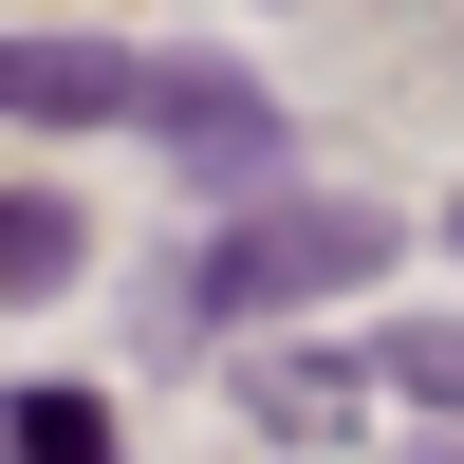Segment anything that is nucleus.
<instances>
[{
  "label": "nucleus",
  "mask_w": 464,
  "mask_h": 464,
  "mask_svg": "<svg viewBox=\"0 0 464 464\" xmlns=\"http://www.w3.org/2000/svg\"><path fill=\"white\" fill-rule=\"evenodd\" d=\"M0 464H111V409L93 391H19L0 409Z\"/></svg>",
  "instance_id": "20e7f679"
},
{
  "label": "nucleus",
  "mask_w": 464,
  "mask_h": 464,
  "mask_svg": "<svg viewBox=\"0 0 464 464\" xmlns=\"http://www.w3.org/2000/svg\"><path fill=\"white\" fill-rule=\"evenodd\" d=\"M260 428H297V446L353 428V372H334V353H279V372H260Z\"/></svg>",
  "instance_id": "39448f33"
},
{
  "label": "nucleus",
  "mask_w": 464,
  "mask_h": 464,
  "mask_svg": "<svg viewBox=\"0 0 464 464\" xmlns=\"http://www.w3.org/2000/svg\"><path fill=\"white\" fill-rule=\"evenodd\" d=\"M446 242H464V223H446Z\"/></svg>",
  "instance_id": "0eeeda50"
},
{
  "label": "nucleus",
  "mask_w": 464,
  "mask_h": 464,
  "mask_svg": "<svg viewBox=\"0 0 464 464\" xmlns=\"http://www.w3.org/2000/svg\"><path fill=\"white\" fill-rule=\"evenodd\" d=\"M0 279H74V205H56V186H37V205H19V186H0Z\"/></svg>",
  "instance_id": "423d86ee"
},
{
  "label": "nucleus",
  "mask_w": 464,
  "mask_h": 464,
  "mask_svg": "<svg viewBox=\"0 0 464 464\" xmlns=\"http://www.w3.org/2000/svg\"><path fill=\"white\" fill-rule=\"evenodd\" d=\"M149 130H168V168H186V186H223V205H260V186L297 168V130H279V93H260V74H223V56H186V74H149Z\"/></svg>",
  "instance_id": "f03ea898"
},
{
  "label": "nucleus",
  "mask_w": 464,
  "mask_h": 464,
  "mask_svg": "<svg viewBox=\"0 0 464 464\" xmlns=\"http://www.w3.org/2000/svg\"><path fill=\"white\" fill-rule=\"evenodd\" d=\"M0 111H37V130H93V111H149V74L111 56V37H0Z\"/></svg>",
  "instance_id": "7ed1b4c3"
},
{
  "label": "nucleus",
  "mask_w": 464,
  "mask_h": 464,
  "mask_svg": "<svg viewBox=\"0 0 464 464\" xmlns=\"http://www.w3.org/2000/svg\"><path fill=\"white\" fill-rule=\"evenodd\" d=\"M391 242H409L391 205H242L186 260V316L242 334V316H297V297H353V279H391Z\"/></svg>",
  "instance_id": "f257e3e1"
}]
</instances>
